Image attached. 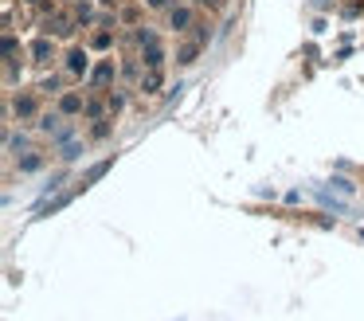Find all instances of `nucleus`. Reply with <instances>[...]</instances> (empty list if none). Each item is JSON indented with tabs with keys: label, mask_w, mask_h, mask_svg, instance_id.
Returning <instances> with one entry per match:
<instances>
[{
	"label": "nucleus",
	"mask_w": 364,
	"mask_h": 321,
	"mask_svg": "<svg viewBox=\"0 0 364 321\" xmlns=\"http://www.w3.org/2000/svg\"><path fill=\"white\" fill-rule=\"evenodd\" d=\"M0 63H4V94L20 90V83L28 75V59H0Z\"/></svg>",
	"instance_id": "obj_16"
},
{
	"label": "nucleus",
	"mask_w": 364,
	"mask_h": 321,
	"mask_svg": "<svg viewBox=\"0 0 364 321\" xmlns=\"http://www.w3.org/2000/svg\"><path fill=\"white\" fill-rule=\"evenodd\" d=\"M204 51H208V47L200 43L196 36H181V39H176V47H173V67H176V70L196 67V63H200V55H204Z\"/></svg>",
	"instance_id": "obj_6"
},
{
	"label": "nucleus",
	"mask_w": 364,
	"mask_h": 321,
	"mask_svg": "<svg viewBox=\"0 0 364 321\" xmlns=\"http://www.w3.org/2000/svg\"><path fill=\"white\" fill-rule=\"evenodd\" d=\"M59 59H63V39L48 36V31H36L32 39H28V63L40 70H51L59 67Z\"/></svg>",
	"instance_id": "obj_3"
},
{
	"label": "nucleus",
	"mask_w": 364,
	"mask_h": 321,
	"mask_svg": "<svg viewBox=\"0 0 364 321\" xmlns=\"http://www.w3.org/2000/svg\"><path fill=\"white\" fill-rule=\"evenodd\" d=\"M110 164H114V157H106V161H98V164H90V169H87V172H82V180H79V184H82V188H90V184H95V180H98V177H106V172H110Z\"/></svg>",
	"instance_id": "obj_24"
},
{
	"label": "nucleus",
	"mask_w": 364,
	"mask_h": 321,
	"mask_svg": "<svg viewBox=\"0 0 364 321\" xmlns=\"http://www.w3.org/2000/svg\"><path fill=\"white\" fill-rule=\"evenodd\" d=\"M325 188H333V192L345 196V200H353V196H356V184L348 177H329V184H325Z\"/></svg>",
	"instance_id": "obj_28"
},
{
	"label": "nucleus",
	"mask_w": 364,
	"mask_h": 321,
	"mask_svg": "<svg viewBox=\"0 0 364 321\" xmlns=\"http://www.w3.org/2000/svg\"><path fill=\"white\" fill-rule=\"evenodd\" d=\"M98 55L87 47V39H71V43H63V59H59V70H67V78H71L75 86L87 83L90 67H95Z\"/></svg>",
	"instance_id": "obj_2"
},
{
	"label": "nucleus",
	"mask_w": 364,
	"mask_h": 321,
	"mask_svg": "<svg viewBox=\"0 0 364 321\" xmlns=\"http://www.w3.org/2000/svg\"><path fill=\"white\" fill-rule=\"evenodd\" d=\"M0 59H28V39H20L16 28H4L0 36Z\"/></svg>",
	"instance_id": "obj_13"
},
{
	"label": "nucleus",
	"mask_w": 364,
	"mask_h": 321,
	"mask_svg": "<svg viewBox=\"0 0 364 321\" xmlns=\"http://www.w3.org/2000/svg\"><path fill=\"white\" fill-rule=\"evenodd\" d=\"M55 110L63 117H71V122H82V110H87V90H82V86H67V90L55 98Z\"/></svg>",
	"instance_id": "obj_7"
},
{
	"label": "nucleus",
	"mask_w": 364,
	"mask_h": 321,
	"mask_svg": "<svg viewBox=\"0 0 364 321\" xmlns=\"http://www.w3.org/2000/svg\"><path fill=\"white\" fill-rule=\"evenodd\" d=\"M196 12H200L196 4H188V0H176V4L165 12V28L173 31V36H188V31L196 28V20H200Z\"/></svg>",
	"instance_id": "obj_5"
},
{
	"label": "nucleus",
	"mask_w": 364,
	"mask_h": 321,
	"mask_svg": "<svg viewBox=\"0 0 364 321\" xmlns=\"http://www.w3.org/2000/svg\"><path fill=\"white\" fill-rule=\"evenodd\" d=\"M181 90H184V83H176V86H168V94H165V102H168V106H173V102H176V98H181Z\"/></svg>",
	"instance_id": "obj_32"
},
{
	"label": "nucleus",
	"mask_w": 364,
	"mask_h": 321,
	"mask_svg": "<svg viewBox=\"0 0 364 321\" xmlns=\"http://www.w3.org/2000/svg\"><path fill=\"white\" fill-rule=\"evenodd\" d=\"M36 86H40V90L48 94V98H59V94H63L67 86H75V83H71V78H67V70H55V75H43V78H40V83H36Z\"/></svg>",
	"instance_id": "obj_21"
},
{
	"label": "nucleus",
	"mask_w": 364,
	"mask_h": 321,
	"mask_svg": "<svg viewBox=\"0 0 364 321\" xmlns=\"http://www.w3.org/2000/svg\"><path fill=\"white\" fill-rule=\"evenodd\" d=\"M95 4L102 8V12H118V8H122V0H95Z\"/></svg>",
	"instance_id": "obj_31"
},
{
	"label": "nucleus",
	"mask_w": 364,
	"mask_h": 321,
	"mask_svg": "<svg viewBox=\"0 0 364 321\" xmlns=\"http://www.w3.org/2000/svg\"><path fill=\"white\" fill-rule=\"evenodd\" d=\"M20 4H28V8H40V4H43V0H20Z\"/></svg>",
	"instance_id": "obj_33"
},
{
	"label": "nucleus",
	"mask_w": 364,
	"mask_h": 321,
	"mask_svg": "<svg viewBox=\"0 0 364 321\" xmlns=\"http://www.w3.org/2000/svg\"><path fill=\"white\" fill-rule=\"evenodd\" d=\"M129 90H137V86L118 83V86H110V90H106V106H110V114H114V117H122V110L129 106Z\"/></svg>",
	"instance_id": "obj_18"
},
{
	"label": "nucleus",
	"mask_w": 364,
	"mask_h": 321,
	"mask_svg": "<svg viewBox=\"0 0 364 321\" xmlns=\"http://www.w3.org/2000/svg\"><path fill=\"white\" fill-rule=\"evenodd\" d=\"M114 122H118L114 114L98 117V122H87V137H90V145H98V141H110V137H114Z\"/></svg>",
	"instance_id": "obj_20"
},
{
	"label": "nucleus",
	"mask_w": 364,
	"mask_h": 321,
	"mask_svg": "<svg viewBox=\"0 0 364 321\" xmlns=\"http://www.w3.org/2000/svg\"><path fill=\"white\" fill-rule=\"evenodd\" d=\"M82 39H87V47L95 55H114V39H118V31L114 28H102V23H95L90 31H82Z\"/></svg>",
	"instance_id": "obj_11"
},
{
	"label": "nucleus",
	"mask_w": 364,
	"mask_h": 321,
	"mask_svg": "<svg viewBox=\"0 0 364 321\" xmlns=\"http://www.w3.org/2000/svg\"><path fill=\"white\" fill-rule=\"evenodd\" d=\"M43 114V90L40 86H20V90L4 94V122L12 125H36V117Z\"/></svg>",
	"instance_id": "obj_1"
},
{
	"label": "nucleus",
	"mask_w": 364,
	"mask_h": 321,
	"mask_svg": "<svg viewBox=\"0 0 364 321\" xmlns=\"http://www.w3.org/2000/svg\"><path fill=\"white\" fill-rule=\"evenodd\" d=\"M32 133H36L32 125H20L16 130L12 122H4V157L12 161L16 153H28V149H32Z\"/></svg>",
	"instance_id": "obj_8"
},
{
	"label": "nucleus",
	"mask_w": 364,
	"mask_h": 321,
	"mask_svg": "<svg viewBox=\"0 0 364 321\" xmlns=\"http://www.w3.org/2000/svg\"><path fill=\"white\" fill-rule=\"evenodd\" d=\"M314 196H317V200H321L329 211H345V208H348L345 200H337V196H333V188H321V184H314Z\"/></svg>",
	"instance_id": "obj_25"
},
{
	"label": "nucleus",
	"mask_w": 364,
	"mask_h": 321,
	"mask_svg": "<svg viewBox=\"0 0 364 321\" xmlns=\"http://www.w3.org/2000/svg\"><path fill=\"white\" fill-rule=\"evenodd\" d=\"M118 83H122V67H118V59H114V55H98L82 86H87V90H110V86H118Z\"/></svg>",
	"instance_id": "obj_4"
},
{
	"label": "nucleus",
	"mask_w": 364,
	"mask_h": 321,
	"mask_svg": "<svg viewBox=\"0 0 364 321\" xmlns=\"http://www.w3.org/2000/svg\"><path fill=\"white\" fill-rule=\"evenodd\" d=\"M90 153V137H71L67 145H59V164H75V161H82V157Z\"/></svg>",
	"instance_id": "obj_17"
},
{
	"label": "nucleus",
	"mask_w": 364,
	"mask_h": 321,
	"mask_svg": "<svg viewBox=\"0 0 364 321\" xmlns=\"http://www.w3.org/2000/svg\"><path fill=\"white\" fill-rule=\"evenodd\" d=\"M118 67H122V83H129V86H137V78L145 75V63H141V55H137V51L118 55Z\"/></svg>",
	"instance_id": "obj_15"
},
{
	"label": "nucleus",
	"mask_w": 364,
	"mask_h": 321,
	"mask_svg": "<svg viewBox=\"0 0 364 321\" xmlns=\"http://www.w3.org/2000/svg\"><path fill=\"white\" fill-rule=\"evenodd\" d=\"M110 114L106 106V90H87V110H82V122H98V117Z\"/></svg>",
	"instance_id": "obj_19"
},
{
	"label": "nucleus",
	"mask_w": 364,
	"mask_h": 321,
	"mask_svg": "<svg viewBox=\"0 0 364 321\" xmlns=\"http://www.w3.org/2000/svg\"><path fill=\"white\" fill-rule=\"evenodd\" d=\"M141 12H145L141 0H129V4H122V8H118V16H122V23H126V28H137V23H145V20H141Z\"/></svg>",
	"instance_id": "obj_23"
},
{
	"label": "nucleus",
	"mask_w": 364,
	"mask_h": 321,
	"mask_svg": "<svg viewBox=\"0 0 364 321\" xmlns=\"http://www.w3.org/2000/svg\"><path fill=\"white\" fill-rule=\"evenodd\" d=\"M137 55H141L145 70H168V63H173V51L165 47V39H161V43H145V47H137Z\"/></svg>",
	"instance_id": "obj_10"
},
{
	"label": "nucleus",
	"mask_w": 364,
	"mask_h": 321,
	"mask_svg": "<svg viewBox=\"0 0 364 321\" xmlns=\"http://www.w3.org/2000/svg\"><path fill=\"white\" fill-rule=\"evenodd\" d=\"M168 70H145L141 78H137V94H141V98H157L161 90H168Z\"/></svg>",
	"instance_id": "obj_14"
},
{
	"label": "nucleus",
	"mask_w": 364,
	"mask_h": 321,
	"mask_svg": "<svg viewBox=\"0 0 364 321\" xmlns=\"http://www.w3.org/2000/svg\"><path fill=\"white\" fill-rule=\"evenodd\" d=\"M71 137H79V122H67L63 125V130H55V133H51V149H59V145H67V141H71Z\"/></svg>",
	"instance_id": "obj_26"
},
{
	"label": "nucleus",
	"mask_w": 364,
	"mask_h": 321,
	"mask_svg": "<svg viewBox=\"0 0 364 321\" xmlns=\"http://www.w3.org/2000/svg\"><path fill=\"white\" fill-rule=\"evenodd\" d=\"M67 122H71V117H63V114L55 110V102H51V106H43V114L36 117V125H32V130L40 133V137H51V133H55V130H63Z\"/></svg>",
	"instance_id": "obj_12"
},
{
	"label": "nucleus",
	"mask_w": 364,
	"mask_h": 321,
	"mask_svg": "<svg viewBox=\"0 0 364 321\" xmlns=\"http://www.w3.org/2000/svg\"><path fill=\"white\" fill-rule=\"evenodd\" d=\"M188 36H196L204 47H212V39H215V23H212V20H196V28H192Z\"/></svg>",
	"instance_id": "obj_27"
},
{
	"label": "nucleus",
	"mask_w": 364,
	"mask_h": 321,
	"mask_svg": "<svg viewBox=\"0 0 364 321\" xmlns=\"http://www.w3.org/2000/svg\"><path fill=\"white\" fill-rule=\"evenodd\" d=\"M360 12H364V0H345V4H341V16H345V20H356Z\"/></svg>",
	"instance_id": "obj_29"
},
{
	"label": "nucleus",
	"mask_w": 364,
	"mask_h": 321,
	"mask_svg": "<svg viewBox=\"0 0 364 321\" xmlns=\"http://www.w3.org/2000/svg\"><path fill=\"white\" fill-rule=\"evenodd\" d=\"M12 169H16L20 177H36V172H43V169H48V153L32 145L28 153H16V157H12Z\"/></svg>",
	"instance_id": "obj_9"
},
{
	"label": "nucleus",
	"mask_w": 364,
	"mask_h": 321,
	"mask_svg": "<svg viewBox=\"0 0 364 321\" xmlns=\"http://www.w3.org/2000/svg\"><path fill=\"white\" fill-rule=\"evenodd\" d=\"M141 4H145V12H161V16H165L176 0H141Z\"/></svg>",
	"instance_id": "obj_30"
},
{
	"label": "nucleus",
	"mask_w": 364,
	"mask_h": 321,
	"mask_svg": "<svg viewBox=\"0 0 364 321\" xmlns=\"http://www.w3.org/2000/svg\"><path fill=\"white\" fill-rule=\"evenodd\" d=\"M161 39H165V36H161V31L153 28V23H137V28L129 31V43H134V47H145V43H161Z\"/></svg>",
	"instance_id": "obj_22"
}]
</instances>
